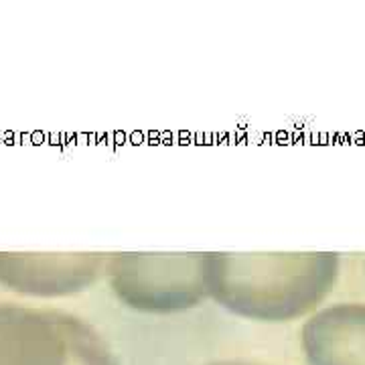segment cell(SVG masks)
Here are the masks:
<instances>
[{
	"instance_id": "1",
	"label": "cell",
	"mask_w": 365,
	"mask_h": 365,
	"mask_svg": "<svg viewBox=\"0 0 365 365\" xmlns=\"http://www.w3.org/2000/svg\"><path fill=\"white\" fill-rule=\"evenodd\" d=\"M0 365H118L104 339L71 314L0 304Z\"/></svg>"
},
{
	"instance_id": "2",
	"label": "cell",
	"mask_w": 365,
	"mask_h": 365,
	"mask_svg": "<svg viewBox=\"0 0 365 365\" xmlns=\"http://www.w3.org/2000/svg\"><path fill=\"white\" fill-rule=\"evenodd\" d=\"M81 260L57 254H0V282L37 297L71 294L93 276L91 266L73 270Z\"/></svg>"
},
{
	"instance_id": "3",
	"label": "cell",
	"mask_w": 365,
	"mask_h": 365,
	"mask_svg": "<svg viewBox=\"0 0 365 365\" xmlns=\"http://www.w3.org/2000/svg\"><path fill=\"white\" fill-rule=\"evenodd\" d=\"M313 365H365V307L329 309L304 329Z\"/></svg>"
},
{
	"instance_id": "4",
	"label": "cell",
	"mask_w": 365,
	"mask_h": 365,
	"mask_svg": "<svg viewBox=\"0 0 365 365\" xmlns=\"http://www.w3.org/2000/svg\"><path fill=\"white\" fill-rule=\"evenodd\" d=\"M213 365H254V364H240V361H223V364H213Z\"/></svg>"
}]
</instances>
